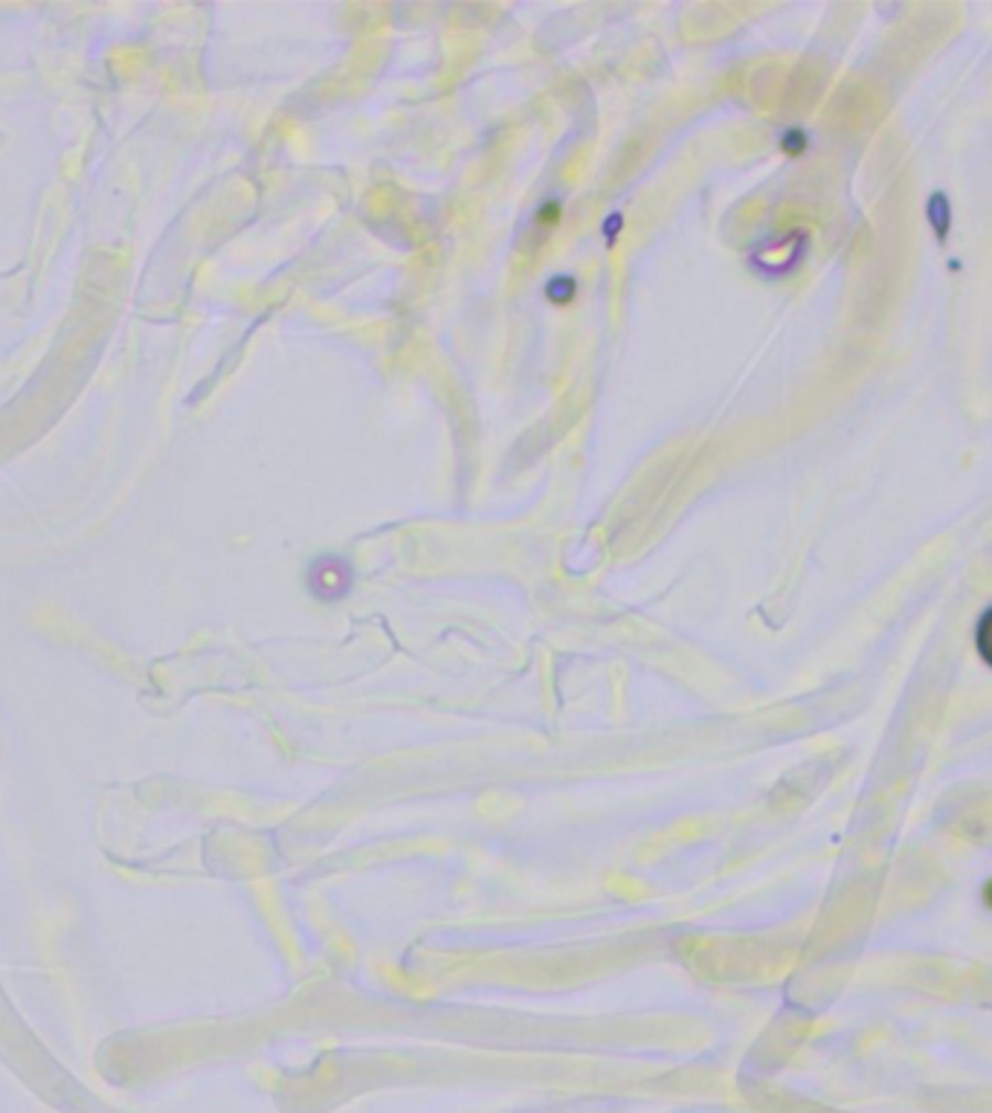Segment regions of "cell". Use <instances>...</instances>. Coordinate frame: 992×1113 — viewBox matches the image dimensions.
<instances>
[{
	"label": "cell",
	"instance_id": "obj_2",
	"mask_svg": "<svg viewBox=\"0 0 992 1113\" xmlns=\"http://www.w3.org/2000/svg\"><path fill=\"white\" fill-rule=\"evenodd\" d=\"M543 293H546L548 302L563 308V304L575 302V297H578V279H575V276H566V272H557V276H552V279L546 281Z\"/></svg>",
	"mask_w": 992,
	"mask_h": 1113
},
{
	"label": "cell",
	"instance_id": "obj_3",
	"mask_svg": "<svg viewBox=\"0 0 992 1113\" xmlns=\"http://www.w3.org/2000/svg\"><path fill=\"white\" fill-rule=\"evenodd\" d=\"M621 233H625V212L616 210L601 221V238L607 242V247H616L618 235Z\"/></svg>",
	"mask_w": 992,
	"mask_h": 1113
},
{
	"label": "cell",
	"instance_id": "obj_4",
	"mask_svg": "<svg viewBox=\"0 0 992 1113\" xmlns=\"http://www.w3.org/2000/svg\"><path fill=\"white\" fill-rule=\"evenodd\" d=\"M561 215H563V203H561V197H548V201L540 203L537 221H540V224H543V226L557 224V221H561Z\"/></svg>",
	"mask_w": 992,
	"mask_h": 1113
},
{
	"label": "cell",
	"instance_id": "obj_1",
	"mask_svg": "<svg viewBox=\"0 0 992 1113\" xmlns=\"http://www.w3.org/2000/svg\"><path fill=\"white\" fill-rule=\"evenodd\" d=\"M358 584V569L349 557L340 554H317L306 569V589L317 603H340L352 595Z\"/></svg>",
	"mask_w": 992,
	"mask_h": 1113
},
{
	"label": "cell",
	"instance_id": "obj_5",
	"mask_svg": "<svg viewBox=\"0 0 992 1113\" xmlns=\"http://www.w3.org/2000/svg\"><path fill=\"white\" fill-rule=\"evenodd\" d=\"M783 149L787 151H801L804 149V133H798V131H789V133H783Z\"/></svg>",
	"mask_w": 992,
	"mask_h": 1113
},
{
	"label": "cell",
	"instance_id": "obj_7",
	"mask_svg": "<svg viewBox=\"0 0 992 1113\" xmlns=\"http://www.w3.org/2000/svg\"><path fill=\"white\" fill-rule=\"evenodd\" d=\"M986 902H990V908H992V881L986 885Z\"/></svg>",
	"mask_w": 992,
	"mask_h": 1113
},
{
	"label": "cell",
	"instance_id": "obj_6",
	"mask_svg": "<svg viewBox=\"0 0 992 1113\" xmlns=\"http://www.w3.org/2000/svg\"><path fill=\"white\" fill-rule=\"evenodd\" d=\"M981 646H984V650H981V653H984L986 659H990V662H992V639H990V641H981Z\"/></svg>",
	"mask_w": 992,
	"mask_h": 1113
}]
</instances>
